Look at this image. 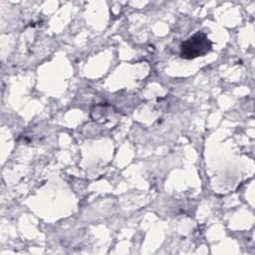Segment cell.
Here are the masks:
<instances>
[{"mask_svg": "<svg viewBox=\"0 0 255 255\" xmlns=\"http://www.w3.org/2000/svg\"><path fill=\"white\" fill-rule=\"evenodd\" d=\"M212 43L207 35L201 31L196 32L180 45V57L186 60L204 56L211 51Z\"/></svg>", "mask_w": 255, "mask_h": 255, "instance_id": "1", "label": "cell"}]
</instances>
